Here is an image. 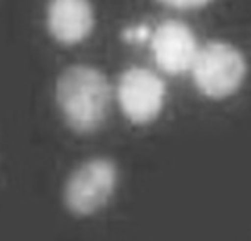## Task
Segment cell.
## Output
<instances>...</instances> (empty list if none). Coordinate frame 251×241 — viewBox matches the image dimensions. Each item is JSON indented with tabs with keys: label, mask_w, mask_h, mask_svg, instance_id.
<instances>
[{
	"label": "cell",
	"mask_w": 251,
	"mask_h": 241,
	"mask_svg": "<svg viewBox=\"0 0 251 241\" xmlns=\"http://www.w3.org/2000/svg\"><path fill=\"white\" fill-rule=\"evenodd\" d=\"M56 100L68 125L77 133H90L108 115L110 83L95 67L71 65L57 79Z\"/></svg>",
	"instance_id": "cell-1"
},
{
	"label": "cell",
	"mask_w": 251,
	"mask_h": 241,
	"mask_svg": "<svg viewBox=\"0 0 251 241\" xmlns=\"http://www.w3.org/2000/svg\"><path fill=\"white\" fill-rule=\"evenodd\" d=\"M191 74L203 95L220 100L241 87L247 74V62L232 44L211 41L199 47Z\"/></svg>",
	"instance_id": "cell-2"
},
{
	"label": "cell",
	"mask_w": 251,
	"mask_h": 241,
	"mask_svg": "<svg viewBox=\"0 0 251 241\" xmlns=\"http://www.w3.org/2000/svg\"><path fill=\"white\" fill-rule=\"evenodd\" d=\"M118 178V166L110 159L95 157L81 163L65 184L63 198L68 210L78 215L98 211L111 198Z\"/></svg>",
	"instance_id": "cell-3"
},
{
	"label": "cell",
	"mask_w": 251,
	"mask_h": 241,
	"mask_svg": "<svg viewBox=\"0 0 251 241\" xmlns=\"http://www.w3.org/2000/svg\"><path fill=\"white\" fill-rule=\"evenodd\" d=\"M166 92L164 80L143 67L128 68L118 83L119 106L134 124H148L161 113Z\"/></svg>",
	"instance_id": "cell-4"
},
{
	"label": "cell",
	"mask_w": 251,
	"mask_h": 241,
	"mask_svg": "<svg viewBox=\"0 0 251 241\" xmlns=\"http://www.w3.org/2000/svg\"><path fill=\"white\" fill-rule=\"evenodd\" d=\"M151 49L156 65L176 76L191 71L199 44L194 32L179 20H166L152 32Z\"/></svg>",
	"instance_id": "cell-5"
},
{
	"label": "cell",
	"mask_w": 251,
	"mask_h": 241,
	"mask_svg": "<svg viewBox=\"0 0 251 241\" xmlns=\"http://www.w3.org/2000/svg\"><path fill=\"white\" fill-rule=\"evenodd\" d=\"M47 26L51 36L65 46L84 41L94 30L95 14L90 0H50Z\"/></svg>",
	"instance_id": "cell-6"
},
{
	"label": "cell",
	"mask_w": 251,
	"mask_h": 241,
	"mask_svg": "<svg viewBox=\"0 0 251 241\" xmlns=\"http://www.w3.org/2000/svg\"><path fill=\"white\" fill-rule=\"evenodd\" d=\"M151 36H152V32L145 25L128 27L122 32V38L128 42H145L146 39H151Z\"/></svg>",
	"instance_id": "cell-7"
},
{
	"label": "cell",
	"mask_w": 251,
	"mask_h": 241,
	"mask_svg": "<svg viewBox=\"0 0 251 241\" xmlns=\"http://www.w3.org/2000/svg\"><path fill=\"white\" fill-rule=\"evenodd\" d=\"M158 2L175 9H199L211 3L212 0H158Z\"/></svg>",
	"instance_id": "cell-8"
}]
</instances>
